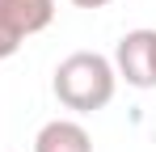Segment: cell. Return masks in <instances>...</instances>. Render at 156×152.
I'll use <instances>...</instances> for the list:
<instances>
[{"label": "cell", "instance_id": "1", "mask_svg": "<svg viewBox=\"0 0 156 152\" xmlns=\"http://www.w3.org/2000/svg\"><path fill=\"white\" fill-rule=\"evenodd\" d=\"M114 89H118V72L97 51H76L55 68V97L76 114H93V110L110 106Z\"/></svg>", "mask_w": 156, "mask_h": 152}, {"label": "cell", "instance_id": "2", "mask_svg": "<svg viewBox=\"0 0 156 152\" xmlns=\"http://www.w3.org/2000/svg\"><path fill=\"white\" fill-rule=\"evenodd\" d=\"M114 72L131 89H156V30H127L118 38Z\"/></svg>", "mask_w": 156, "mask_h": 152}, {"label": "cell", "instance_id": "3", "mask_svg": "<svg viewBox=\"0 0 156 152\" xmlns=\"http://www.w3.org/2000/svg\"><path fill=\"white\" fill-rule=\"evenodd\" d=\"M34 152H93V139L72 118H51L34 135Z\"/></svg>", "mask_w": 156, "mask_h": 152}, {"label": "cell", "instance_id": "4", "mask_svg": "<svg viewBox=\"0 0 156 152\" xmlns=\"http://www.w3.org/2000/svg\"><path fill=\"white\" fill-rule=\"evenodd\" d=\"M0 13L21 38H30L55 21V0H0Z\"/></svg>", "mask_w": 156, "mask_h": 152}, {"label": "cell", "instance_id": "5", "mask_svg": "<svg viewBox=\"0 0 156 152\" xmlns=\"http://www.w3.org/2000/svg\"><path fill=\"white\" fill-rule=\"evenodd\" d=\"M21 42H26V38H21V34H17L13 25L4 21V13H0V59H9V55H17V51H21Z\"/></svg>", "mask_w": 156, "mask_h": 152}, {"label": "cell", "instance_id": "6", "mask_svg": "<svg viewBox=\"0 0 156 152\" xmlns=\"http://www.w3.org/2000/svg\"><path fill=\"white\" fill-rule=\"evenodd\" d=\"M72 4H76V9H105L110 0H72Z\"/></svg>", "mask_w": 156, "mask_h": 152}]
</instances>
